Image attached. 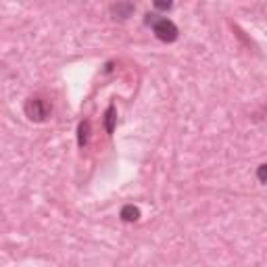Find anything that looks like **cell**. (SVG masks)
<instances>
[{
  "label": "cell",
  "instance_id": "cell-1",
  "mask_svg": "<svg viewBox=\"0 0 267 267\" xmlns=\"http://www.w3.org/2000/svg\"><path fill=\"white\" fill-rule=\"evenodd\" d=\"M144 21H146V25L152 27L155 35L161 42H175L177 35H180V29H177V25L171 19H167V17H159L157 13H148Z\"/></svg>",
  "mask_w": 267,
  "mask_h": 267
},
{
  "label": "cell",
  "instance_id": "cell-2",
  "mask_svg": "<svg viewBox=\"0 0 267 267\" xmlns=\"http://www.w3.org/2000/svg\"><path fill=\"white\" fill-rule=\"evenodd\" d=\"M23 111H25V115H27L29 121L42 123V121H46V119L50 117L52 106H50V102H48L46 98H42V96H31V98H27V102H25V106H23Z\"/></svg>",
  "mask_w": 267,
  "mask_h": 267
},
{
  "label": "cell",
  "instance_id": "cell-3",
  "mask_svg": "<svg viewBox=\"0 0 267 267\" xmlns=\"http://www.w3.org/2000/svg\"><path fill=\"white\" fill-rule=\"evenodd\" d=\"M136 11V7L132 3H117L111 7V15H113V19H119V21H126L128 17Z\"/></svg>",
  "mask_w": 267,
  "mask_h": 267
},
{
  "label": "cell",
  "instance_id": "cell-4",
  "mask_svg": "<svg viewBox=\"0 0 267 267\" xmlns=\"http://www.w3.org/2000/svg\"><path fill=\"white\" fill-rule=\"evenodd\" d=\"M119 217H121L123 221H126V223H134V221L140 219V209L134 207V205H126V207H121Z\"/></svg>",
  "mask_w": 267,
  "mask_h": 267
},
{
  "label": "cell",
  "instance_id": "cell-5",
  "mask_svg": "<svg viewBox=\"0 0 267 267\" xmlns=\"http://www.w3.org/2000/svg\"><path fill=\"white\" fill-rule=\"evenodd\" d=\"M88 138H90V121H82L80 123V128H78V144L80 148H84L88 144Z\"/></svg>",
  "mask_w": 267,
  "mask_h": 267
},
{
  "label": "cell",
  "instance_id": "cell-6",
  "mask_svg": "<svg viewBox=\"0 0 267 267\" xmlns=\"http://www.w3.org/2000/svg\"><path fill=\"white\" fill-rule=\"evenodd\" d=\"M113 123H115V104H111L106 109V132H113Z\"/></svg>",
  "mask_w": 267,
  "mask_h": 267
},
{
  "label": "cell",
  "instance_id": "cell-7",
  "mask_svg": "<svg viewBox=\"0 0 267 267\" xmlns=\"http://www.w3.org/2000/svg\"><path fill=\"white\" fill-rule=\"evenodd\" d=\"M265 169H267V165H259V171H257L259 184H265Z\"/></svg>",
  "mask_w": 267,
  "mask_h": 267
},
{
  "label": "cell",
  "instance_id": "cell-8",
  "mask_svg": "<svg viewBox=\"0 0 267 267\" xmlns=\"http://www.w3.org/2000/svg\"><path fill=\"white\" fill-rule=\"evenodd\" d=\"M155 9H159V11H169L171 9V3H155Z\"/></svg>",
  "mask_w": 267,
  "mask_h": 267
}]
</instances>
